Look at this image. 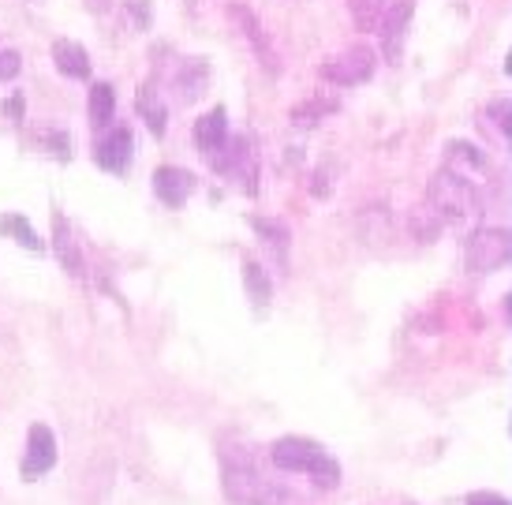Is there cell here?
<instances>
[{
	"label": "cell",
	"instance_id": "obj_1",
	"mask_svg": "<svg viewBox=\"0 0 512 505\" xmlns=\"http://www.w3.org/2000/svg\"><path fill=\"white\" fill-rule=\"evenodd\" d=\"M270 461L277 472L311 479L318 491H337V487L344 483L341 461H337L322 442L303 438V434H285V438H277V442L270 446Z\"/></svg>",
	"mask_w": 512,
	"mask_h": 505
},
{
	"label": "cell",
	"instance_id": "obj_2",
	"mask_svg": "<svg viewBox=\"0 0 512 505\" xmlns=\"http://www.w3.org/2000/svg\"><path fill=\"white\" fill-rule=\"evenodd\" d=\"M221 487H225L228 502H236V505H285L288 502V494L281 491L273 479H266L258 472L255 461H251V453H247V457H243V453L228 457L225 453Z\"/></svg>",
	"mask_w": 512,
	"mask_h": 505
},
{
	"label": "cell",
	"instance_id": "obj_3",
	"mask_svg": "<svg viewBox=\"0 0 512 505\" xmlns=\"http://www.w3.org/2000/svg\"><path fill=\"white\" fill-rule=\"evenodd\" d=\"M512 262V232L501 225H486V229L471 232L468 247H464V266L471 274H498Z\"/></svg>",
	"mask_w": 512,
	"mask_h": 505
},
{
	"label": "cell",
	"instance_id": "obj_4",
	"mask_svg": "<svg viewBox=\"0 0 512 505\" xmlns=\"http://www.w3.org/2000/svg\"><path fill=\"white\" fill-rule=\"evenodd\" d=\"M378 68V57H374V49L367 45H356V49H344L337 57H329L318 75L326 79L329 87H359V83H367L370 75Z\"/></svg>",
	"mask_w": 512,
	"mask_h": 505
},
{
	"label": "cell",
	"instance_id": "obj_5",
	"mask_svg": "<svg viewBox=\"0 0 512 505\" xmlns=\"http://www.w3.org/2000/svg\"><path fill=\"white\" fill-rule=\"evenodd\" d=\"M427 206L441 217V225L460 221L471 206V184L468 180H460L456 173H449V169H441L427 191Z\"/></svg>",
	"mask_w": 512,
	"mask_h": 505
},
{
	"label": "cell",
	"instance_id": "obj_6",
	"mask_svg": "<svg viewBox=\"0 0 512 505\" xmlns=\"http://www.w3.org/2000/svg\"><path fill=\"white\" fill-rule=\"evenodd\" d=\"M53 464H57V434L49 431L45 423H34L27 431V449H23L19 472H23V479H38V476H45Z\"/></svg>",
	"mask_w": 512,
	"mask_h": 505
},
{
	"label": "cell",
	"instance_id": "obj_7",
	"mask_svg": "<svg viewBox=\"0 0 512 505\" xmlns=\"http://www.w3.org/2000/svg\"><path fill=\"white\" fill-rule=\"evenodd\" d=\"M195 188H199V176L180 169V165H161V169L154 173L157 199L165 202V206H172V210H180V206L195 195Z\"/></svg>",
	"mask_w": 512,
	"mask_h": 505
},
{
	"label": "cell",
	"instance_id": "obj_8",
	"mask_svg": "<svg viewBox=\"0 0 512 505\" xmlns=\"http://www.w3.org/2000/svg\"><path fill=\"white\" fill-rule=\"evenodd\" d=\"M445 169L456 173L460 180H468V184H479V180L486 176L483 150L471 143H449L445 146Z\"/></svg>",
	"mask_w": 512,
	"mask_h": 505
},
{
	"label": "cell",
	"instance_id": "obj_9",
	"mask_svg": "<svg viewBox=\"0 0 512 505\" xmlns=\"http://www.w3.org/2000/svg\"><path fill=\"white\" fill-rule=\"evenodd\" d=\"M225 143H228V113L217 105V109H210V113H202L199 120H195V146H199V154H206V161H210Z\"/></svg>",
	"mask_w": 512,
	"mask_h": 505
},
{
	"label": "cell",
	"instance_id": "obj_10",
	"mask_svg": "<svg viewBox=\"0 0 512 505\" xmlns=\"http://www.w3.org/2000/svg\"><path fill=\"white\" fill-rule=\"evenodd\" d=\"M415 15V0H397V4H385V15H382V34H385V53L397 60L400 53V42L408 38V23H412Z\"/></svg>",
	"mask_w": 512,
	"mask_h": 505
},
{
	"label": "cell",
	"instance_id": "obj_11",
	"mask_svg": "<svg viewBox=\"0 0 512 505\" xmlns=\"http://www.w3.org/2000/svg\"><path fill=\"white\" fill-rule=\"evenodd\" d=\"M228 15H232V19L240 23L243 38L251 42V49H255V53H258V60H262V64H266L270 72H281V60H277V53H273V49H270V38L262 34V27H258V19H255V15L247 12L243 4H232V8H228Z\"/></svg>",
	"mask_w": 512,
	"mask_h": 505
},
{
	"label": "cell",
	"instance_id": "obj_12",
	"mask_svg": "<svg viewBox=\"0 0 512 505\" xmlns=\"http://www.w3.org/2000/svg\"><path fill=\"white\" fill-rule=\"evenodd\" d=\"M53 251H57V259L64 262V270H68L72 277L86 274L83 251H79V244H75L72 225H68V217L64 214H53Z\"/></svg>",
	"mask_w": 512,
	"mask_h": 505
},
{
	"label": "cell",
	"instance_id": "obj_13",
	"mask_svg": "<svg viewBox=\"0 0 512 505\" xmlns=\"http://www.w3.org/2000/svg\"><path fill=\"white\" fill-rule=\"evenodd\" d=\"M131 161V131L113 128L105 139H98V165L105 173H124Z\"/></svg>",
	"mask_w": 512,
	"mask_h": 505
},
{
	"label": "cell",
	"instance_id": "obj_14",
	"mask_svg": "<svg viewBox=\"0 0 512 505\" xmlns=\"http://www.w3.org/2000/svg\"><path fill=\"white\" fill-rule=\"evenodd\" d=\"M135 105H139V113H143L146 128L161 139V135H165V128H169V105L161 101V90H157L154 83H143V87H139V94H135Z\"/></svg>",
	"mask_w": 512,
	"mask_h": 505
},
{
	"label": "cell",
	"instance_id": "obj_15",
	"mask_svg": "<svg viewBox=\"0 0 512 505\" xmlns=\"http://www.w3.org/2000/svg\"><path fill=\"white\" fill-rule=\"evenodd\" d=\"M206 79H210V68L202 60H180L176 72H172V87L180 90L184 101H195L202 94V87H206Z\"/></svg>",
	"mask_w": 512,
	"mask_h": 505
},
{
	"label": "cell",
	"instance_id": "obj_16",
	"mask_svg": "<svg viewBox=\"0 0 512 505\" xmlns=\"http://www.w3.org/2000/svg\"><path fill=\"white\" fill-rule=\"evenodd\" d=\"M243 285H247V300L255 303V307H266L273 300V281L262 262L243 259Z\"/></svg>",
	"mask_w": 512,
	"mask_h": 505
},
{
	"label": "cell",
	"instance_id": "obj_17",
	"mask_svg": "<svg viewBox=\"0 0 512 505\" xmlns=\"http://www.w3.org/2000/svg\"><path fill=\"white\" fill-rule=\"evenodd\" d=\"M53 60H57V68L68 75V79H86V75H90V57H86L83 45L53 42Z\"/></svg>",
	"mask_w": 512,
	"mask_h": 505
},
{
	"label": "cell",
	"instance_id": "obj_18",
	"mask_svg": "<svg viewBox=\"0 0 512 505\" xmlns=\"http://www.w3.org/2000/svg\"><path fill=\"white\" fill-rule=\"evenodd\" d=\"M116 116V90L109 83H94L90 87V124L98 131H105Z\"/></svg>",
	"mask_w": 512,
	"mask_h": 505
},
{
	"label": "cell",
	"instance_id": "obj_19",
	"mask_svg": "<svg viewBox=\"0 0 512 505\" xmlns=\"http://www.w3.org/2000/svg\"><path fill=\"white\" fill-rule=\"evenodd\" d=\"M329 113H337V101L326 98V94H314L311 101H303V105L292 109V124H296V128H314V124L326 120Z\"/></svg>",
	"mask_w": 512,
	"mask_h": 505
},
{
	"label": "cell",
	"instance_id": "obj_20",
	"mask_svg": "<svg viewBox=\"0 0 512 505\" xmlns=\"http://www.w3.org/2000/svg\"><path fill=\"white\" fill-rule=\"evenodd\" d=\"M251 225H255V232L273 247V251H277V255H285L288 240H292V232H288L285 221H273V217H251Z\"/></svg>",
	"mask_w": 512,
	"mask_h": 505
},
{
	"label": "cell",
	"instance_id": "obj_21",
	"mask_svg": "<svg viewBox=\"0 0 512 505\" xmlns=\"http://www.w3.org/2000/svg\"><path fill=\"white\" fill-rule=\"evenodd\" d=\"M348 12H352L356 30H378L385 15V0H348Z\"/></svg>",
	"mask_w": 512,
	"mask_h": 505
},
{
	"label": "cell",
	"instance_id": "obj_22",
	"mask_svg": "<svg viewBox=\"0 0 512 505\" xmlns=\"http://www.w3.org/2000/svg\"><path fill=\"white\" fill-rule=\"evenodd\" d=\"M0 232H8L15 244L30 247V251H42V240H38V232L30 229V221H23L19 214H4V217H0Z\"/></svg>",
	"mask_w": 512,
	"mask_h": 505
},
{
	"label": "cell",
	"instance_id": "obj_23",
	"mask_svg": "<svg viewBox=\"0 0 512 505\" xmlns=\"http://www.w3.org/2000/svg\"><path fill=\"white\" fill-rule=\"evenodd\" d=\"M479 116H483V128H490L494 135H501V139H509L512 135V105L509 101H490Z\"/></svg>",
	"mask_w": 512,
	"mask_h": 505
},
{
	"label": "cell",
	"instance_id": "obj_24",
	"mask_svg": "<svg viewBox=\"0 0 512 505\" xmlns=\"http://www.w3.org/2000/svg\"><path fill=\"white\" fill-rule=\"evenodd\" d=\"M441 232V217L430 210V206H415L412 210V236L419 244H430Z\"/></svg>",
	"mask_w": 512,
	"mask_h": 505
},
{
	"label": "cell",
	"instance_id": "obj_25",
	"mask_svg": "<svg viewBox=\"0 0 512 505\" xmlns=\"http://www.w3.org/2000/svg\"><path fill=\"white\" fill-rule=\"evenodd\" d=\"M124 12H128V19L139 30H146L154 23V4L150 0H124Z\"/></svg>",
	"mask_w": 512,
	"mask_h": 505
},
{
	"label": "cell",
	"instance_id": "obj_26",
	"mask_svg": "<svg viewBox=\"0 0 512 505\" xmlns=\"http://www.w3.org/2000/svg\"><path fill=\"white\" fill-rule=\"evenodd\" d=\"M464 505H512L501 491H471Z\"/></svg>",
	"mask_w": 512,
	"mask_h": 505
},
{
	"label": "cell",
	"instance_id": "obj_27",
	"mask_svg": "<svg viewBox=\"0 0 512 505\" xmlns=\"http://www.w3.org/2000/svg\"><path fill=\"white\" fill-rule=\"evenodd\" d=\"M19 75V53L0 49V79H15Z\"/></svg>",
	"mask_w": 512,
	"mask_h": 505
},
{
	"label": "cell",
	"instance_id": "obj_28",
	"mask_svg": "<svg viewBox=\"0 0 512 505\" xmlns=\"http://www.w3.org/2000/svg\"><path fill=\"white\" fill-rule=\"evenodd\" d=\"M83 4H86V8H90L94 15H105V12H109V8L116 4V0H83Z\"/></svg>",
	"mask_w": 512,
	"mask_h": 505
},
{
	"label": "cell",
	"instance_id": "obj_29",
	"mask_svg": "<svg viewBox=\"0 0 512 505\" xmlns=\"http://www.w3.org/2000/svg\"><path fill=\"white\" fill-rule=\"evenodd\" d=\"M8 116H12V120H23V98H19V94L8 101Z\"/></svg>",
	"mask_w": 512,
	"mask_h": 505
},
{
	"label": "cell",
	"instance_id": "obj_30",
	"mask_svg": "<svg viewBox=\"0 0 512 505\" xmlns=\"http://www.w3.org/2000/svg\"><path fill=\"white\" fill-rule=\"evenodd\" d=\"M400 505H415V502H400Z\"/></svg>",
	"mask_w": 512,
	"mask_h": 505
}]
</instances>
